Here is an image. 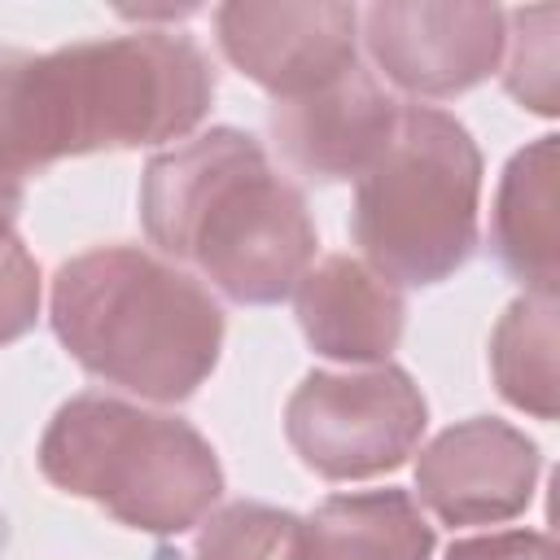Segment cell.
I'll return each mask as SVG.
<instances>
[{"label":"cell","mask_w":560,"mask_h":560,"mask_svg":"<svg viewBox=\"0 0 560 560\" xmlns=\"http://www.w3.org/2000/svg\"><path fill=\"white\" fill-rule=\"evenodd\" d=\"M214 101V66L184 31L140 26L52 52L0 48V171L188 136Z\"/></svg>","instance_id":"1"},{"label":"cell","mask_w":560,"mask_h":560,"mask_svg":"<svg viewBox=\"0 0 560 560\" xmlns=\"http://www.w3.org/2000/svg\"><path fill=\"white\" fill-rule=\"evenodd\" d=\"M149 241L236 306L284 302L315 258L302 188L241 127H210L149 158L140 175Z\"/></svg>","instance_id":"2"},{"label":"cell","mask_w":560,"mask_h":560,"mask_svg":"<svg viewBox=\"0 0 560 560\" xmlns=\"http://www.w3.org/2000/svg\"><path fill=\"white\" fill-rule=\"evenodd\" d=\"M48 319L83 372L149 402L192 398L223 350L210 289L140 245H92L66 258Z\"/></svg>","instance_id":"3"},{"label":"cell","mask_w":560,"mask_h":560,"mask_svg":"<svg viewBox=\"0 0 560 560\" xmlns=\"http://www.w3.org/2000/svg\"><path fill=\"white\" fill-rule=\"evenodd\" d=\"M35 459L48 486L144 534H184L223 494L219 455L188 420L114 394H74L61 402Z\"/></svg>","instance_id":"4"},{"label":"cell","mask_w":560,"mask_h":560,"mask_svg":"<svg viewBox=\"0 0 560 560\" xmlns=\"http://www.w3.org/2000/svg\"><path fill=\"white\" fill-rule=\"evenodd\" d=\"M481 149L438 105H402L385 153L359 175L350 232L389 284H438L477 249Z\"/></svg>","instance_id":"5"},{"label":"cell","mask_w":560,"mask_h":560,"mask_svg":"<svg viewBox=\"0 0 560 560\" xmlns=\"http://www.w3.org/2000/svg\"><path fill=\"white\" fill-rule=\"evenodd\" d=\"M424 424V394L398 363H368L350 372L315 368L284 402V438L324 481L394 472L420 446Z\"/></svg>","instance_id":"6"},{"label":"cell","mask_w":560,"mask_h":560,"mask_svg":"<svg viewBox=\"0 0 560 560\" xmlns=\"http://www.w3.org/2000/svg\"><path fill=\"white\" fill-rule=\"evenodd\" d=\"M372 66L411 96H459L503 61L508 13L499 4L376 0L359 13Z\"/></svg>","instance_id":"7"},{"label":"cell","mask_w":560,"mask_h":560,"mask_svg":"<svg viewBox=\"0 0 560 560\" xmlns=\"http://www.w3.org/2000/svg\"><path fill=\"white\" fill-rule=\"evenodd\" d=\"M214 39L245 79L271 92V101H289L359 66V9L341 0H228L214 9Z\"/></svg>","instance_id":"8"},{"label":"cell","mask_w":560,"mask_h":560,"mask_svg":"<svg viewBox=\"0 0 560 560\" xmlns=\"http://www.w3.org/2000/svg\"><path fill=\"white\" fill-rule=\"evenodd\" d=\"M538 472L534 438L499 416H472L420 451L416 490L442 525H499L529 508Z\"/></svg>","instance_id":"9"},{"label":"cell","mask_w":560,"mask_h":560,"mask_svg":"<svg viewBox=\"0 0 560 560\" xmlns=\"http://www.w3.org/2000/svg\"><path fill=\"white\" fill-rule=\"evenodd\" d=\"M398 101L363 66H350L332 83L271 101L267 131L280 158L306 179H359L389 144L398 127Z\"/></svg>","instance_id":"10"},{"label":"cell","mask_w":560,"mask_h":560,"mask_svg":"<svg viewBox=\"0 0 560 560\" xmlns=\"http://www.w3.org/2000/svg\"><path fill=\"white\" fill-rule=\"evenodd\" d=\"M293 311L311 350L337 363H389L407 328L398 284L350 254H328L306 267L293 289Z\"/></svg>","instance_id":"11"},{"label":"cell","mask_w":560,"mask_h":560,"mask_svg":"<svg viewBox=\"0 0 560 560\" xmlns=\"http://www.w3.org/2000/svg\"><path fill=\"white\" fill-rule=\"evenodd\" d=\"M433 525L398 486L328 494L293 538L289 560H429Z\"/></svg>","instance_id":"12"},{"label":"cell","mask_w":560,"mask_h":560,"mask_svg":"<svg viewBox=\"0 0 560 560\" xmlns=\"http://www.w3.org/2000/svg\"><path fill=\"white\" fill-rule=\"evenodd\" d=\"M490 249L525 293H556V136H538L503 166L490 219Z\"/></svg>","instance_id":"13"},{"label":"cell","mask_w":560,"mask_h":560,"mask_svg":"<svg viewBox=\"0 0 560 560\" xmlns=\"http://www.w3.org/2000/svg\"><path fill=\"white\" fill-rule=\"evenodd\" d=\"M490 372L512 407L556 420V293H521L499 315L490 332Z\"/></svg>","instance_id":"14"},{"label":"cell","mask_w":560,"mask_h":560,"mask_svg":"<svg viewBox=\"0 0 560 560\" xmlns=\"http://www.w3.org/2000/svg\"><path fill=\"white\" fill-rule=\"evenodd\" d=\"M298 529H302L298 512L241 499L201 521L192 560H289Z\"/></svg>","instance_id":"15"},{"label":"cell","mask_w":560,"mask_h":560,"mask_svg":"<svg viewBox=\"0 0 560 560\" xmlns=\"http://www.w3.org/2000/svg\"><path fill=\"white\" fill-rule=\"evenodd\" d=\"M512 31L503 35L508 66L503 88L525 109L551 118L556 114V9H512Z\"/></svg>","instance_id":"16"},{"label":"cell","mask_w":560,"mask_h":560,"mask_svg":"<svg viewBox=\"0 0 560 560\" xmlns=\"http://www.w3.org/2000/svg\"><path fill=\"white\" fill-rule=\"evenodd\" d=\"M39 319V267L31 249L13 236L0 249V346L26 337Z\"/></svg>","instance_id":"17"},{"label":"cell","mask_w":560,"mask_h":560,"mask_svg":"<svg viewBox=\"0 0 560 560\" xmlns=\"http://www.w3.org/2000/svg\"><path fill=\"white\" fill-rule=\"evenodd\" d=\"M446 560H556V542L538 529H499L451 542Z\"/></svg>","instance_id":"18"},{"label":"cell","mask_w":560,"mask_h":560,"mask_svg":"<svg viewBox=\"0 0 560 560\" xmlns=\"http://www.w3.org/2000/svg\"><path fill=\"white\" fill-rule=\"evenodd\" d=\"M22 197H26L22 179H18V175H9V171H0V249L18 236V232H13V223H18V210H22Z\"/></svg>","instance_id":"19"},{"label":"cell","mask_w":560,"mask_h":560,"mask_svg":"<svg viewBox=\"0 0 560 560\" xmlns=\"http://www.w3.org/2000/svg\"><path fill=\"white\" fill-rule=\"evenodd\" d=\"M0 538H4V516H0Z\"/></svg>","instance_id":"20"}]
</instances>
